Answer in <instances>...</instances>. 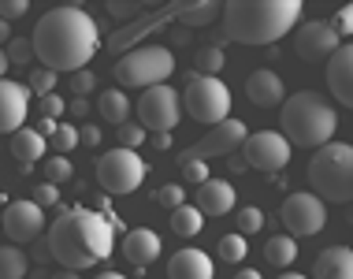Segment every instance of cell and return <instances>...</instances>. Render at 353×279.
<instances>
[{
    "instance_id": "1",
    "label": "cell",
    "mask_w": 353,
    "mask_h": 279,
    "mask_svg": "<svg viewBox=\"0 0 353 279\" xmlns=\"http://www.w3.org/2000/svg\"><path fill=\"white\" fill-rule=\"evenodd\" d=\"M30 45H34V56L41 60L45 71L74 75V71H85L90 60L97 56L101 34H97L93 15H85L74 4H63V8H52V12H45L37 19Z\"/></svg>"
},
{
    "instance_id": "2",
    "label": "cell",
    "mask_w": 353,
    "mask_h": 279,
    "mask_svg": "<svg viewBox=\"0 0 353 279\" xmlns=\"http://www.w3.org/2000/svg\"><path fill=\"white\" fill-rule=\"evenodd\" d=\"M119 220L97 213L85 205H71L49 224V253L68 272H82L101 261H108L116 249Z\"/></svg>"
},
{
    "instance_id": "3",
    "label": "cell",
    "mask_w": 353,
    "mask_h": 279,
    "mask_svg": "<svg viewBox=\"0 0 353 279\" xmlns=\"http://www.w3.org/2000/svg\"><path fill=\"white\" fill-rule=\"evenodd\" d=\"M301 0H231L223 4V34L238 45H275L301 26Z\"/></svg>"
},
{
    "instance_id": "4",
    "label": "cell",
    "mask_w": 353,
    "mask_h": 279,
    "mask_svg": "<svg viewBox=\"0 0 353 279\" xmlns=\"http://www.w3.org/2000/svg\"><path fill=\"white\" fill-rule=\"evenodd\" d=\"M335 131H339V115L327 97H320L312 90H301L283 101V138L290 146L320 149L327 142H335Z\"/></svg>"
},
{
    "instance_id": "5",
    "label": "cell",
    "mask_w": 353,
    "mask_h": 279,
    "mask_svg": "<svg viewBox=\"0 0 353 279\" xmlns=\"http://www.w3.org/2000/svg\"><path fill=\"white\" fill-rule=\"evenodd\" d=\"M309 179L320 201L353 205V146H346V142L320 146L309 160Z\"/></svg>"
},
{
    "instance_id": "6",
    "label": "cell",
    "mask_w": 353,
    "mask_h": 279,
    "mask_svg": "<svg viewBox=\"0 0 353 279\" xmlns=\"http://www.w3.org/2000/svg\"><path fill=\"white\" fill-rule=\"evenodd\" d=\"M119 90H152V86H164L171 75H175V56L164 45H141V49L123 52V60H116L112 67Z\"/></svg>"
},
{
    "instance_id": "7",
    "label": "cell",
    "mask_w": 353,
    "mask_h": 279,
    "mask_svg": "<svg viewBox=\"0 0 353 279\" xmlns=\"http://www.w3.org/2000/svg\"><path fill=\"white\" fill-rule=\"evenodd\" d=\"M183 108L194 123H205V127H216V123L231 119V90H227L219 79H208V75H194L183 90Z\"/></svg>"
},
{
    "instance_id": "8",
    "label": "cell",
    "mask_w": 353,
    "mask_h": 279,
    "mask_svg": "<svg viewBox=\"0 0 353 279\" xmlns=\"http://www.w3.org/2000/svg\"><path fill=\"white\" fill-rule=\"evenodd\" d=\"M145 182V160L130 149H108L97 160V186L104 194H134Z\"/></svg>"
},
{
    "instance_id": "9",
    "label": "cell",
    "mask_w": 353,
    "mask_h": 279,
    "mask_svg": "<svg viewBox=\"0 0 353 279\" xmlns=\"http://www.w3.org/2000/svg\"><path fill=\"white\" fill-rule=\"evenodd\" d=\"M179 119H183V97L175 86H152L138 97V123L145 134H171Z\"/></svg>"
},
{
    "instance_id": "10",
    "label": "cell",
    "mask_w": 353,
    "mask_h": 279,
    "mask_svg": "<svg viewBox=\"0 0 353 279\" xmlns=\"http://www.w3.org/2000/svg\"><path fill=\"white\" fill-rule=\"evenodd\" d=\"M327 224V205L316 194H290L283 201V227L290 231V238H312L320 235Z\"/></svg>"
},
{
    "instance_id": "11",
    "label": "cell",
    "mask_w": 353,
    "mask_h": 279,
    "mask_svg": "<svg viewBox=\"0 0 353 279\" xmlns=\"http://www.w3.org/2000/svg\"><path fill=\"white\" fill-rule=\"evenodd\" d=\"M245 164L264 171V175H275L290 164V142L283 138L279 131H256L245 138Z\"/></svg>"
},
{
    "instance_id": "12",
    "label": "cell",
    "mask_w": 353,
    "mask_h": 279,
    "mask_svg": "<svg viewBox=\"0 0 353 279\" xmlns=\"http://www.w3.org/2000/svg\"><path fill=\"white\" fill-rule=\"evenodd\" d=\"M0 227H4V235L12 238L15 246L34 242V238L45 231V209H37L30 198L8 201L4 213H0Z\"/></svg>"
},
{
    "instance_id": "13",
    "label": "cell",
    "mask_w": 353,
    "mask_h": 279,
    "mask_svg": "<svg viewBox=\"0 0 353 279\" xmlns=\"http://www.w3.org/2000/svg\"><path fill=\"white\" fill-rule=\"evenodd\" d=\"M294 45H298V56L305 64H316V60H331V52L339 49V30L335 23H323V19H312V23H301L294 30Z\"/></svg>"
},
{
    "instance_id": "14",
    "label": "cell",
    "mask_w": 353,
    "mask_h": 279,
    "mask_svg": "<svg viewBox=\"0 0 353 279\" xmlns=\"http://www.w3.org/2000/svg\"><path fill=\"white\" fill-rule=\"evenodd\" d=\"M245 138H250V131H245L242 119H223L216 123V127H208V134L194 146V157L205 160V157H231L238 146H245Z\"/></svg>"
},
{
    "instance_id": "15",
    "label": "cell",
    "mask_w": 353,
    "mask_h": 279,
    "mask_svg": "<svg viewBox=\"0 0 353 279\" xmlns=\"http://www.w3.org/2000/svg\"><path fill=\"white\" fill-rule=\"evenodd\" d=\"M26 112H30V90L23 82L0 79V134L23 131Z\"/></svg>"
},
{
    "instance_id": "16",
    "label": "cell",
    "mask_w": 353,
    "mask_h": 279,
    "mask_svg": "<svg viewBox=\"0 0 353 279\" xmlns=\"http://www.w3.org/2000/svg\"><path fill=\"white\" fill-rule=\"evenodd\" d=\"M327 86L335 93L339 104L353 108V41L350 45H339L327 60Z\"/></svg>"
},
{
    "instance_id": "17",
    "label": "cell",
    "mask_w": 353,
    "mask_h": 279,
    "mask_svg": "<svg viewBox=\"0 0 353 279\" xmlns=\"http://www.w3.org/2000/svg\"><path fill=\"white\" fill-rule=\"evenodd\" d=\"M245 97H250L256 108H275V104L286 101V86L275 71L261 67V71H253L250 79H245Z\"/></svg>"
},
{
    "instance_id": "18",
    "label": "cell",
    "mask_w": 353,
    "mask_h": 279,
    "mask_svg": "<svg viewBox=\"0 0 353 279\" xmlns=\"http://www.w3.org/2000/svg\"><path fill=\"white\" fill-rule=\"evenodd\" d=\"M238 205V194L227 179H208L205 186H197V209L201 216H227Z\"/></svg>"
},
{
    "instance_id": "19",
    "label": "cell",
    "mask_w": 353,
    "mask_h": 279,
    "mask_svg": "<svg viewBox=\"0 0 353 279\" xmlns=\"http://www.w3.org/2000/svg\"><path fill=\"white\" fill-rule=\"evenodd\" d=\"M216 264L205 249H179L168 261V279H212Z\"/></svg>"
},
{
    "instance_id": "20",
    "label": "cell",
    "mask_w": 353,
    "mask_h": 279,
    "mask_svg": "<svg viewBox=\"0 0 353 279\" xmlns=\"http://www.w3.org/2000/svg\"><path fill=\"white\" fill-rule=\"evenodd\" d=\"M123 257H127L130 264L145 268L160 257V235L152 227H134L127 231V238H123Z\"/></svg>"
},
{
    "instance_id": "21",
    "label": "cell",
    "mask_w": 353,
    "mask_h": 279,
    "mask_svg": "<svg viewBox=\"0 0 353 279\" xmlns=\"http://www.w3.org/2000/svg\"><path fill=\"white\" fill-rule=\"evenodd\" d=\"M312 279H353V249L350 246L323 249L312 264Z\"/></svg>"
},
{
    "instance_id": "22",
    "label": "cell",
    "mask_w": 353,
    "mask_h": 279,
    "mask_svg": "<svg viewBox=\"0 0 353 279\" xmlns=\"http://www.w3.org/2000/svg\"><path fill=\"white\" fill-rule=\"evenodd\" d=\"M12 157H15V164L34 168V164H41V160L49 157V142H45L34 127H23V131L12 134Z\"/></svg>"
},
{
    "instance_id": "23",
    "label": "cell",
    "mask_w": 353,
    "mask_h": 279,
    "mask_svg": "<svg viewBox=\"0 0 353 279\" xmlns=\"http://www.w3.org/2000/svg\"><path fill=\"white\" fill-rule=\"evenodd\" d=\"M264 261H268L272 268H290L294 261H298V238L290 235H272L268 242H264Z\"/></svg>"
},
{
    "instance_id": "24",
    "label": "cell",
    "mask_w": 353,
    "mask_h": 279,
    "mask_svg": "<svg viewBox=\"0 0 353 279\" xmlns=\"http://www.w3.org/2000/svg\"><path fill=\"white\" fill-rule=\"evenodd\" d=\"M97 112L104 115V123H112V127H123V123H127V112H130L127 93H123V90H101Z\"/></svg>"
},
{
    "instance_id": "25",
    "label": "cell",
    "mask_w": 353,
    "mask_h": 279,
    "mask_svg": "<svg viewBox=\"0 0 353 279\" xmlns=\"http://www.w3.org/2000/svg\"><path fill=\"white\" fill-rule=\"evenodd\" d=\"M201 227H205V216H201V209H197V205H183V209L171 213V231H175L179 238L201 235Z\"/></svg>"
},
{
    "instance_id": "26",
    "label": "cell",
    "mask_w": 353,
    "mask_h": 279,
    "mask_svg": "<svg viewBox=\"0 0 353 279\" xmlns=\"http://www.w3.org/2000/svg\"><path fill=\"white\" fill-rule=\"evenodd\" d=\"M30 272V261L19 246H4L0 249V279H26Z\"/></svg>"
},
{
    "instance_id": "27",
    "label": "cell",
    "mask_w": 353,
    "mask_h": 279,
    "mask_svg": "<svg viewBox=\"0 0 353 279\" xmlns=\"http://www.w3.org/2000/svg\"><path fill=\"white\" fill-rule=\"evenodd\" d=\"M49 146L56 149V157H68L71 149H79V127H71V123H56Z\"/></svg>"
},
{
    "instance_id": "28",
    "label": "cell",
    "mask_w": 353,
    "mask_h": 279,
    "mask_svg": "<svg viewBox=\"0 0 353 279\" xmlns=\"http://www.w3.org/2000/svg\"><path fill=\"white\" fill-rule=\"evenodd\" d=\"M245 253H250V242H245L242 235H223L219 238V257H223V261H231V264H242L245 261Z\"/></svg>"
},
{
    "instance_id": "29",
    "label": "cell",
    "mask_w": 353,
    "mask_h": 279,
    "mask_svg": "<svg viewBox=\"0 0 353 279\" xmlns=\"http://www.w3.org/2000/svg\"><path fill=\"white\" fill-rule=\"evenodd\" d=\"M234 224H238V235H256V231L264 227V213L256 205H242L238 209V216H234Z\"/></svg>"
},
{
    "instance_id": "30",
    "label": "cell",
    "mask_w": 353,
    "mask_h": 279,
    "mask_svg": "<svg viewBox=\"0 0 353 279\" xmlns=\"http://www.w3.org/2000/svg\"><path fill=\"white\" fill-rule=\"evenodd\" d=\"M223 64H227V56H223V49H201L197 52V71L201 75H208V79H219V71H223Z\"/></svg>"
},
{
    "instance_id": "31",
    "label": "cell",
    "mask_w": 353,
    "mask_h": 279,
    "mask_svg": "<svg viewBox=\"0 0 353 279\" xmlns=\"http://www.w3.org/2000/svg\"><path fill=\"white\" fill-rule=\"evenodd\" d=\"M41 164H45V175H49L52 186H60V182H68V179L74 175V168H71L68 157H45Z\"/></svg>"
},
{
    "instance_id": "32",
    "label": "cell",
    "mask_w": 353,
    "mask_h": 279,
    "mask_svg": "<svg viewBox=\"0 0 353 279\" xmlns=\"http://www.w3.org/2000/svg\"><path fill=\"white\" fill-rule=\"evenodd\" d=\"M116 142H119V149L134 153L141 142H145V127H141V123H123V127H116Z\"/></svg>"
},
{
    "instance_id": "33",
    "label": "cell",
    "mask_w": 353,
    "mask_h": 279,
    "mask_svg": "<svg viewBox=\"0 0 353 279\" xmlns=\"http://www.w3.org/2000/svg\"><path fill=\"white\" fill-rule=\"evenodd\" d=\"M179 168H183V182H190V186H205V182H208V164H205V160L186 157Z\"/></svg>"
},
{
    "instance_id": "34",
    "label": "cell",
    "mask_w": 353,
    "mask_h": 279,
    "mask_svg": "<svg viewBox=\"0 0 353 279\" xmlns=\"http://www.w3.org/2000/svg\"><path fill=\"white\" fill-rule=\"evenodd\" d=\"M52 86H56V75H52V71H45V67H37V71L30 75V82H26V90H34L37 97H49Z\"/></svg>"
},
{
    "instance_id": "35",
    "label": "cell",
    "mask_w": 353,
    "mask_h": 279,
    "mask_svg": "<svg viewBox=\"0 0 353 279\" xmlns=\"http://www.w3.org/2000/svg\"><path fill=\"white\" fill-rule=\"evenodd\" d=\"M157 205L171 209V213H175V209H183V205H186L183 186H175V182H171V186H160V190H157Z\"/></svg>"
},
{
    "instance_id": "36",
    "label": "cell",
    "mask_w": 353,
    "mask_h": 279,
    "mask_svg": "<svg viewBox=\"0 0 353 279\" xmlns=\"http://www.w3.org/2000/svg\"><path fill=\"white\" fill-rule=\"evenodd\" d=\"M26 12H30L26 0H0V23H8V26H12V19H23Z\"/></svg>"
},
{
    "instance_id": "37",
    "label": "cell",
    "mask_w": 353,
    "mask_h": 279,
    "mask_svg": "<svg viewBox=\"0 0 353 279\" xmlns=\"http://www.w3.org/2000/svg\"><path fill=\"white\" fill-rule=\"evenodd\" d=\"M93 86H97V75H93L90 67H85V71H74V75H71V90L79 93L82 101H85V93H93Z\"/></svg>"
},
{
    "instance_id": "38",
    "label": "cell",
    "mask_w": 353,
    "mask_h": 279,
    "mask_svg": "<svg viewBox=\"0 0 353 279\" xmlns=\"http://www.w3.org/2000/svg\"><path fill=\"white\" fill-rule=\"evenodd\" d=\"M37 112H41V119L56 123L63 115V97H56V93H49V97H41V104H37Z\"/></svg>"
},
{
    "instance_id": "39",
    "label": "cell",
    "mask_w": 353,
    "mask_h": 279,
    "mask_svg": "<svg viewBox=\"0 0 353 279\" xmlns=\"http://www.w3.org/2000/svg\"><path fill=\"white\" fill-rule=\"evenodd\" d=\"M34 205L37 209H45V205H56V201H60V186H52V182H41V186L34 190Z\"/></svg>"
},
{
    "instance_id": "40",
    "label": "cell",
    "mask_w": 353,
    "mask_h": 279,
    "mask_svg": "<svg viewBox=\"0 0 353 279\" xmlns=\"http://www.w3.org/2000/svg\"><path fill=\"white\" fill-rule=\"evenodd\" d=\"M30 52H34L30 41H12V49H8V64H30Z\"/></svg>"
},
{
    "instance_id": "41",
    "label": "cell",
    "mask_w": 353,
    "mask_h": 279,
    "mask_svg": "<svg viewBox=\"0 0 353 279\" xmlns=\"http://www.w3.org/2000/svg\"><path fill=\"white\" fill-rule=\"evenodd\" d=\"M335 30L339 34H353V4H346L339 12V19H335Z\"/></svg>"
},
{
    "instance_id": "42",
    "label": "cell",
    "mask_w": 353,
    "mask_h": 279,
    "mask_svg": "<svg viewBox=\"0 0 353 279\" xmlns=\"http://www.w3.org/2000/svg\"><path fill=\"white\" fill-rule=\"evenodd\" d=\"M79 142H85V146H101V127H93V123H90V127H82Z\"/></svg>"
},
{
    "instance_id": "43",
    "label": "cell",
    "mask_w": 353,
    "mask_h": 279,
    "mask_svg": "<svg viewBox=\"0 0 353 279\" xmlns=\"http://www.w3.org/2000/svg\"><path fill=\"white\" fill-rule=\"evenodd\" d=\"M183 15H194V19L216 15V4H194V8H183Z\"/></svg>"
},
{
    "instance_id": "44",
    "label": "cell",
    "mask_w": 353,
    "mask_h": 279,
    "mask_svg": "<svg viewBox=\"0 0 353 279\" xmlns=\"http://www.w3.org/2000/svg\"><path fill=\"white\" fill-rule=\"evenodd\" d=\"M152 149H171V134H152Z\"/></svg>"
},
{
    "instance_id": "45",
    "label": "cell",
    "mask_w": 353,
    "mask_h": 279,
    "mask_svg": "<svg viewBox=\"0 0 353 279\" xmlns=\"http://www.w3.org/2000/svg\"><path fill=\"white\" fill-rule=\"evenodd\" d=\"M108 12H112V15H134L138 8H134V4H108Z\"/></svg>"
},
{
    "instance_id": "46",
    "label": "cell",
    "mask_w": 353,
    "mask_h": 279,
    "mask_svg": "<svg viewBox=\"0 0 353 279\" xmlns=\"http://www.w3.org/2000/svg\"><path fill=\"white\" fill-rule=\"evenodd\" d=\"M71 112H74V115H90V104H85L82 97H74V101H71Z\"/></svg>"
},
{
    "instance_id": "47",
    "label": "cell",
    "mask_w": 353,
    "mask_h": 279,
    "mask_svg": "<svg viewBox=\"0 0 353 279\" xmlns=\"http://www.w3.org/2000/svg\"><path fill=\"white\" fill-rule=\"evenodd\" d=\"M234 279H264L261 272H256V268H242V272H238Z\"/></svg>"
},
{
    "instance_id": "48",
    "label": "cell",
    "mask_w": 353,
    "mask_h": 279,
    "mask_svg": "<svg viewBox=\"0 0 353 279\" xmlns=\"http://www.w3.org/2000/svg\"><path fill=\"white\" fill-rule=\"evenodd\" d=\"M8 37H12V26H8V23H0V49H4V41H8Z\"/></svg>"
},
{
    "instance_id": "49",
    "label": "cell",
    "mask_w": 353,
    "mask_h": 279,
    "mask_svg": "<svg viewBox=\"0 0 353 279\" xmlns=\"http://www.w3.org/2000/svg\"><path fill=\"white\" fill-rule=\"evenodd\" d=\"M52 279H79V272H68V268H60V272H52Z\"/></svg>"
},
{
    "instance_id": "50",
    "label": "cell",
    "mask_w": 353,
    "mask_h": 279,
    "mask_svg": "<svg viewBox=\"0 0 353 279\" xmlns=\"http://www.w3.org/2000/svg\"><path fill=\"white\" fill-rule=\"evenodd\" d=\"M93 279H127V276H119V272H97Z\"/></svg>"
},
{
    "instance_id": "51",
    "label": "cell",
    "mask_w": 353,
    "mask_h": 279,
    "mask_svg": "<svg viewBox=\"0 0 353 279\" xmlns=\"http://www.w3.org/2000/svg\"><path fill=\"white\" fill-rule=\"evenodd\" d=\"M4 71H8V52L0 49V79H4Z\"/></svg>"
},
{
    "instance_id": "52",
    "label": "cell",
    "mask_w": 353,
    "mask_h": 279,
    "mask_svg": "<svg viewBox=\"0 0 353 279\" xmlns=\"http://www.w3.org/2000/svg\"><path fill=\"white\" fill-rule=\"evenodd\" d=\"M279 279H309V276H298V272H283Z\"/></svg>"
},
{
    "instance_id": "53",
    "label": "cell",
    "mask_w": 353,
    "mask_h": 279,
    "mask_svg": "<svg viewBox=\"0 0 353 279\" xmlns=\"http://www.w3.org/2000/svg\"><path fill=\"white\" fill-rule=\"evenodd\" d=\"M346 220H350V224H353V205H346Z\"/></svg>"
},
{
    "instance_id": "54",
    "label": "cell",
    "mask_w": 353,
    "mask_h": 279,
    "mask_svg": "<svg viewBox=\"0 0 353 279\" xmlns=\"http://www.w3.org/2000/svg\"><path fill=\"white\" fill-rule=\"evenodd\" d=\"M4 205H8V201H4V198H0V209H4Z\"/></svg>"
}]
</instances>
